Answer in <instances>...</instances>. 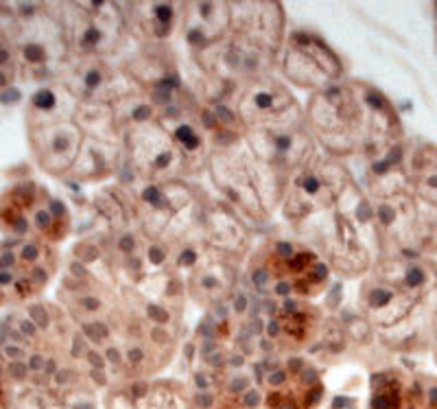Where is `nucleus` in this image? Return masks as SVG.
<instances>
[{"label": "nucleus", "instance_id": "f257e3e1", "mask_svg": "<svg viewBox=\"0 0 437 409\" xmlns=\"http://www.w3.org/2000/svg\"><path fill=\"white\" fill-rule=\"evenodd\" d=\"M361 317L396 352L431 350L437 331V261L383 250L359 289Z\"/></svg>", "mask_w": 437, "mask_h": 409}, {"label": "nucleus", "instance_id": "f03ea898", "mask_svg": "<svg viewBox=\"0 0 437 409\" xmlns=\"http://www.w3.org/2000/svg\"><path fill=\"white\" fill-rule=\"evenodd\" d=\"M304 125L323 156L335 160L361 156L374 162L407 140L391 98L372 83L347 77L308 96Z\"/></svg>", "mask_w": 437, "mask_h": 409}, {"label": "nucleus", "instance_id": "7ed1b4c3", "mask_svg": "<svg viewBox=\"0 0 437 409\" xmlns=\"http://www.w3.org/2000/svg\"><path fill=\"white\" fill-rule=\"evenodd\" d=\"M72 230V215L62 197L42 182L26 177L0 192V237L40 239L50 245L66 241Z\"/></svg>", "mask_w": 437, "mask_h": 409}, {"label": "nucleus", "instance_id": "20e7f679", "mask_svg": "<svg viewBox=\"0 0 437 409\" xmlns=\"http://www.w3.org/2000/svg\"><path fill=\"white\" fill-rule=\"evenodd\" d=\"M59 271L57 245L40 239L0 237V309L42 300Z\"/></svg>", "mask_w": 437, "mask_h": 409}, {"label": "nucleus", "instance_id": "39448f33", "mask_svg": "<svg viewBox=\"0 0 437 409\" xmlns=\"http://www.w3.org/2000/svg\"><path fill=\"white\" fill-rule=\"evenodd\" d=\"M350 182V171L341 164V160L315 153L299 171L291 175L282 199L284 219L293 225H299L313 215L332 210L339 204Z\"/></svg>", "mask_w": 437, "mask_h": 409}, {"label": "nucleus", "instance_id": "423d86ee", "mask_svg": "<svg viewBox=\"0 0 437 409\" xmlns=\"http://www.w3.org/2000/svg\"><path fill=\"white\" fill-rule=\"evenodd\" d=\"M407 189L415 206V254L437 256V144L407 140L402 160Z\"/></svg>", "mask_w": 437, "mask_h": 409}, {"label": "nucleus", "instance_id": "0eeeda50", "mask_svg": "<svg viewBox=\"0 0 437 409\" xmlns=\"http://www.w3.org/2000/svg\"><path fill=\"white\" fill-rule=\"evenodd\" d=\"M282 77L299 90L319 92L345 79L341 57L313 31L295 29L286 35L280 59Z\"/></svg>", "mask_w": 437, "mask_h": 409}, {"label": "nucleus", "instance_id": "6e6552de", "mask_svg": "<svg viewBox=\"0 0 437 409\" xmlns=\"http://www.w3.org/2000/svg\"><path fill=\"white\" fill-rule=\"evenodd\" d=\"M234 96L236 103L232 107L245 131L304 123V107L295 101L289 88L271 74L243 81Z\"/></svg>", "mask_w": 437, "mask_h": 409}, {"label": "nucleus", "instance_id": "1a4fd4ad", "mask_svg": "<svg viewBox=\"0 0 437 409\" xmlns=\"http://www.w3.org/2000/svg\"><path fill=\"white\" fill-rule=\"evenodd\" d=\"M31 156L37 167L50 177H70L86 134L74 123V119L50 120H24Z\"/></svg>", "mask_w": 437, "mask_h": 409}, {"label": "nucleus", "instance_id": "9d476101", "mask_svg": "<svg viewBox=\"0 0 437 409\" xmlns=\"http://www.w3.org/2000/svg\"><path fill=\"white\" fill-rule=\"evenodd\" d=\"M180 29L192 55L221 44L230 33V2H184Z\"/></svg>", "mask_w": 437, "mask_h": 409}, {"label": "nucleus", "instance_id": "9b49d317", "mask_svg": "<svg viewBox=\"0 0 437 409\" xmlns=\"http://www.w3.org/2000/svg\"><path fill=\"white\" fill-rule=\"evenodd\" d=\"M182 7L184 4L173 2H125L120 11L129 37H136L140 44H164L180 26Z\"/></svg>", "mask_w": 437, "mask_h": 409}, {"label": "nucleus", "instance_id": "f8f14e48", "mask_svg": "<svg viewBox=\"0 0 437 409\" xmlns=\"http://www.w3.org/2000/svg\"><path fill=\"white\" fill-rule=\"evenodd\" d=\"M417 379H409L398 370L372 374L369 409H417Z\"/></svg>", "mask_w": 437, "mask_h": 409}, {"label": "nucleus", "instance_id": "ddd939ff", "mask_svg": "<svg viewBox=\"0 0 437 409\" xmlns=\"http://www.w3.org/2000/svg\"><path fill=\"white\" fill-rule=\"evenodd\" d=\"M120 164V151L116 143L86 138L81 153L77 158L70 180L74 182H101L105 177L114 175Z\"/></svg>", "mask_w": 437, "mask_h": 409}, {"label": "nucleus", "instance_id": "4468645a", "mask_svg": "<svg viewBox=\"0 0 437 409\" xmlns=\"http://www.w3.org/2000/svg\"><path fill=\"white\" fill-rule=\"evenodd\" d=\"M16 81H20V68H18V57L13 42L9 37L4 24L0 22V96L9 92Z\"/></svg>", "mask_w": 437, "mask_h": 409}, {"label": "nucleus", "instance_id": "2eb2a0df", "mask_svg": "<svg viewBox=\"0 0 437 409\" xmlns=\"http://www.w3.org/2000/svg\"><path fill=\"white\" fill-rule=\"evenodd\" d=\"M417 409H437V379H417Z\"/></svg>", "mask_w": 437, "mask_h": 409}, {"label": "nucleus", "instance_id": "dca6fc26", "mask_svg": "<svg viewBox=\"0 0 437 409\" xmlns=\"http://www.w3.org/2000/svg\"><path fill=\"white\" fill-rule=\"evenodd\" d=\"M11 381L7 377V370H4V363L0 361V409H11Z\"/></svg>", "mask_w": 437, "mask_h": 409}, {"label": "nucleus", "instance_id": "f3484780", "mask_svg": "<svg viewBox=\"0 0 437 409\" xmlns=\"http://www.w3.org/2000/svg\"><path fill=\"white\" fill-rule=\"evenodd\" d=\"M247 389H250V379L247 377L236 374V377H232L228 381V392L230 394H245Z\"/></svg>", "mask_w": 437, "mask_h": 409}, {"label": "nucleus", "instance_id": "a211bd4d", "mask_svg": "<svg viewBox=\"0 0 437 409\" xmlns=\"http://www.w3.org/2000/svg\"><path fill=\"white\" fill-rule=\"evenodd\" d=\"M260 403H262V396H260V392H256V389H247V392L243 394V405L245 407L256 409Z\"/></svg>", "mask_w": 437, "mask_h": 409}, {"label": "nucleus", "instance_id": "6ab92c4d", "mask_svg": "<svg viewBox=\"0 0 437 409\" xmlns=\"http://www.w3.org/2000/svg\"><path fill=\"white\" fill-rule=\"evenodd\" d=\"M192 403H195L199 409H210L214 405V396L210 392H197V396L192 398Z\"/></svg>", "mask_w": 437, "mask_h": 409}, {"label": "nucleus", "instance_id": "aec40b11", "mask_svg": "<svg viewBox=\"0 0 437 409\" xmlns=\"http://www.w3.org/2000/svg\"><path fill=\"white\" fill-rule=\"evenodd\" d=\"M192 381H195V387L199 389V392H208L210 383H208V374H206V372H195Z\"/></svg>", "mask_w": 437, "mask_h": 409}, {"label": "nucleus", "instance_id": "412c9836", "mask_svg": "<svg viewBox=\"0 0 437 409\" xmlns=\"http://www.w3.org/2000/svg\"><path fill=\"white\" fill-rule=\"evenodd\" d=\"M90 377L96 385H107V377H105V370H90Z\"/></svg>", "mask_w": 437, "mask_h": 409}, {"label": "nucleus", "instance_id": "4be33fe9", "mask_svg": "<svg viewBox=\"0 0 437 409\" xmlns=\"http://www.w3.org/2000/svg\"><path fill=\"white\" fill-rule=\"evenodd\" d=\"M431 350H433V355H435V363H437V331H435V337H433V346H431Z\"/></svg>", "mask_w": 437, "mask_h": 409}, {"label": "nucleus", "instance_id": "5701e85b", "mask_svg": "<svg viewBox=\"0 0 437 409\" xmlns=\"http://www.w3.org/2000/svg\"><path fill=\"white\" fill-rule=\"evenodd\" d=\"M435 48H437V16H435Z\"/></svg>", "mask_w": 437, "mask_h": 409}]
</instances>
